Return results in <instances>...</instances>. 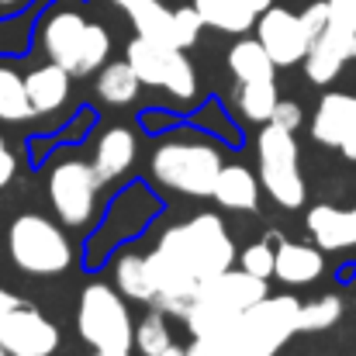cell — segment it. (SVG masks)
Instances as JSON below:
<instances>
[{"label":"cell","instance_id":"obj_1","mask_svg":"<svg viewBox=\"0 0 356 356\" xmlns=\"http://www.w3.org/2000/svg\"><path fill=\"white\" fill-rule=\"evenodd\" d=\"M236 242L222 215L201 211L187 222L163 229L152 252H145V273L152 284V305L166 315L184 318L197 287L236 266Z\"/></svg>","mask_w":356,"mask_h":356},{"label":"cell","instance_id":"obj_2","mask_svg":"<svg viewBox=\"0 0 356 356\" xmlns=\"http://www.w3.org/2000/svg\"><path fill=\"white\" fill-rule=\"evenodd\" d=\"M259 298H266V280L245 273L242 266H232L197 287L184 312V322L194 339H215Z\"/></svg>","mask_w":356,"mask_h":356},{"label":"cell","instance_id":"obj_3","mask_svg":"<svg viewBox=\"0 0 356 356\" xmlns=\"http://www.w3.org/2000/svg\"><path fill=\"white\" fill-rule=\"evenodd\" d=\"M298 308L301 301L294 294H266L215 336V343L225 356H277L291 336H298Z\"/></svg>","mask_w":356,"mask_h":356},{"label":"cell","instance_id":"obj_4","mask_svg":"<svg viewBox=\"0 0 356 356\" xmlns=\"http://www.w3.org/2000/svg\"><path fill=\"white\" fill-rule=\"evenodd\" d=\"M225 166L218 145L201 138H170L156 145L149 159V173L159 187L187 194V197H211L215 177Z\"/></svg>","mask_w":356,"mask_h":356},{"label":"cell","instance_id":"obj_5","mask_svg":"<svg viewBox=\"0 0 356 356\" xmlns=\"http://www.w3.org/2000/svg\"><path fill=\"white\" fill-rule=\"evenodd\" d=\"M42 49L49 63L63 66L70 76H90L108 63L111 35L76 10H56L42 28Z\"/></svg>","mask_w":356,"mask_h":356},{"label":"cell","instance_id":"obj_6","mask_svg":"<svg viewBox=\"0 0 356 356\" xmlns=\"http://www.w3.org/2000/svg\"><path fill=\"white\" fill-rule=\"evenodd\" d=\"M7 252L21 273L59 277L73 266V242L45 215H17L7 229Z\"/></svg>","mask_w":356,"mask_h":356},{"label":"cell","instance_id":"obj_7","mask_svg":"<svg viewBox=\"0 0 356 356\" xmlns=\"http://www.w3.org/2000/svg\"><path fill=\"white\" fill-rule=\"evenodd\" d=\"M76 332L97 353L131 356V312L128 301L108 284H87L76 305Z\"/></svg>","mask_w":356,"mask_h":356},{"label":"cell","instance_id":"obj_8","mask_svg":"<svg viewBox=\"0 0 356 356\" xmlns=\"http://www.w3.org/2000/svg\"><path fill=\"white\" fill-rule=\"evenodd\" d=\"M256 163H259V187L287 211L305 208L308 187L301 177V149L294 131H284L266 121L256 138Z\"/></svg>","mask_w":356,"mask_h":356},{"label":"cell","instance_id":"obj_9","mask_svg":"<svg viewBox=\"0 0 356 356\" xmlns=\"http://www.w3.org/2000/svg\"><path fill=\"white\" fill-rule=\"evenodd\" d=\"M163 211V201L145 187V184H131L124 187L118 197L111 201L104 222L97 225V232L87 242V270H101V263L118 249L121 242L138 236L156 215Z\"/></svg>","mask_w":356,"mask_h":356},{"label":"cell","instance_id":"obj_10","mask_svg":"<svg viewBox=\"0 0 356 356\" xmlns=\"http://www.w3.org/2000/svg\"><path fill=\"white\" fill-rule=\"evenodd\" d=\"M124 63L135 70V76L145 87H159L170 97L187 101V104L197 97V70H194V63L187 59L184 49L135 35L124 49Z\"/></svg>","mask_w":356,"mask_h":356},{"label":"cell","instance_id":"obj_11","mask_svg":"<svg viewBox=\"0 0 356 356\" xmlns=\"http://www.w3.org/2000/svg\"><path fill=\"white\" fill-rule=\"evenodd\" d=\"M97 191H101V180L90 163L63 159L49 173V204L59 215V222L70 229L90 225L97 211Z\"/></svg>","mask_w":356,"mask_h":356},{"label":"cell","instance_id":"obj_12","mask_svg":"<svg viewBox=\"0 0 356 356\" xmlns=\"http://www.w3.org/2000/svg\"><path fill=\"white\" fill-rule=\"evenodd\" d=\"M59 339V325L31 305H17L0 318V343L10 356H56Z\"/></svg>","mask_w":356,"mask_h":356},{"label":"cell","instance_id":"obj_13","mask_svg":"<svg viewBox=\"0 0 356 356\" xmlns=\"http://www.w3.org/2000/svg\"><path fill=\"white\" fill-rule=\"evenodd\" d=\"M312 138L356 163V94L329 90L312 115Z\"/></svg>","mask_w":356,"mask_h":356},{"label":"cell","instance_id":"obj_14","mask_svg":"<svg viewBox=\"0 0 356 356\" xmlns=\"http://www.w3.org/2000/svg\"><path fill=\"white\" fill-rule=\"evenodd\" d=\"M256 38L266 49V56L273 59V66H298L312 45L301 17L287 7H277V3H270L256 17Z\"/></svg>","mask_w":356,"mask_h":356},{"label":"cell","instance_id":"obj_15","mask_svg":"<svg viewBox=\"0 0 356 356\" xmlns=\"http://www.w3.org/2000/svg\"><path fill=\"white\" fill-rule=\"evenodd\" d=\"M308 236L315 238L318 249L339 252L356 245V204L353 208H332V204H315L305 218Z\"/></svg>","mask_w":356,"mask_h":356},{"label":"cell","instance_id":"obj_16","mask_svg":"<svg viewBox=\"0 0 356 356\" xmlns=\"http://www.w3.org/2000/svg\"><path fill=\"white\" fill-rule=\"evenodd\" d=\"M325 270V256L315 245L305 242H280L273 249V277L287 287H305L315 284Z\"/></svg>","mask_w":356,"mask_h":356},{"label":"cell","instance_id":"obj_17","mask_svg":"<svg viewBox=\"0 0 356 356\" xmlns=\"http://www.w3.org/2000/svg\"><path fill=\"white\" fill-rule=\"evenodd\" d=\"M135 152H138V142H135V135H131L128 128H121V124L108 128V131L97 138V149H94V163H90V166H94L101 187L128 173V166L135 163Z\"/></svg>","mask_w":356,"mask_h":356},{"label":"cell","instance_id":"obj_18","mask_svg":"<svg viewBox=\"0 0 356 356\" xmlns=\"http://www.w3.org/2000/svg\"><path fill=\"white\" fill-rule=\"evenodd\" d=\"M259 177L238 163H225L215 177L211 197L229 211H256L259 208Z\"/></svg>","mask_w":356,"mask_h":356},{"label":"cell","instance_id":"obj_19","mask_svg":"<svg viewBox=\"0 0 356 356\" xmlns=\"http://www.w3.org/2000/svg\"><path fill=\"white\" fill-rule=\"evenodd\" d=\"M70 73L56 63H45L38 70H31L24 76V90H28V101H31V111L35 115H52L66 104L70 97Z\"/></svg>","mask_w":356,"mask_h":356},{"label":"cell","instance_id":"obj_20","mask_svg":"<svg viewBox=\"0 0 356 356\" xmlns=\"http://www.w3.org/2000/svg\"><path fill=\"white\" fill-rule=\"evenodd\" d=\"M111 3H118L121 10L131 17L135 35L163 42V45H173V10L163 0H111Z\"/></svg>","mask_w":356,"mask_h":356},{"label":"cell","instance_id":"obj_21","mask_svg":"<svg viewBox=\"0 0 356 356\" xmlns=\"http://www.w3.org/2000/svg\"><path fill=\"white\" fill-rule=\"evenodd\" d=\"M115 266V291L124 301H138V305H152V284L145 273V252L135 249H121L111 259Z\"/></svg>","mask_w":356,"mask_h":356},{"label":"cell","instance_id":"obj_22","mask_svg":"<svg viewBox=\"0 0 356 356\" xmlns=\"http://www.w3.org/2000/svg\"><path fill=\"white\" fill-rule=\"evenodd\" d=\"M138 87L142 80L135 76V70L121 59V63H104L97 70V80H94V90L104 104L111 108H128L135 97H138Z\"/></svg>","mask_w":356,"mask_h":356},{"label":"cell","instance_id":"obj_23","mask_svg":"<svg viewBox=\"0 0 356 356\" xmlns=\"http://www.w3.org/2000/svg\"><path fill=\"white\" fill-rule=\"evenodd\" d=\"M229 73L236 76V83H249V80H273L277 66L266 56V49L259 45V38H238L229 49Z\"/></svg>","mask_w":356,"mask_h":356},{"label":"cell","instance_id":"obj_24","mask_svg":"<svg viewBox=\"0 0 356 356\" xmlns=\"http://www.w3.org/2000/svg\"><path fill=\"white\" fill-rule=\"evenodd\" d=\"M197 14L204 17V24L218 28V31H229V35H242L256 24V10H249L242 0H194Z\"/></svg>","mask_w":356,"mask_h":356},{"label":"cell","instance_id":"obj_25","mask_svg":"<svg viewBox=\"0 0 356 356\" xmlns=\"http://www.w3.org/2000/svg\"><path fill=\"white\" fill-rule=\"evenodd\" d=\"M280 94H277V80H249L236 87V108L238 115L252 124H266L273 108H277Z\"/></svg>","mask_w":356,"mask_h":356},{"label":"cell","instance_id":"obj_26","mask_svg":"<svg viewBox=\"0 0 356 356\" xmlns=\"http://www.w3.org/2000/svg\"><path fill=\"white\" fill-rule=\"evenodd\" d=\"M329 3V24L318 38L332 42L346 59H353V38H356V0H325Z\"/></svg>","mask_w":356,"mask_h":356},{"label":"cell","instance_id":"obj_27","mask_svg":"<svg viewBox=\"0 0 356 356\" xmlns=\"http://www.w3.org/2000/svg\"><path fill=\"white\" fill-rule=\"evenodd\" d=\"M31 115L35 111L24 90V76L10 66H0V121H28Z\"/></svg>","mask_w":356,"mask_h":356},{"label":"cell","instance_id":"obj_28","mask_svg":"<svg viewBox=\"0 0 356 356\" xmlns=\"http://www.w3.org/2000/svg\"><path fill=\"white\" fill-rule=\"evenodd\" d=\"M166 318H170V315L159 312V308H152L145 318H138L131 343H135V350L142 356H156V353H163L166 346H173V329H170Z\"/></svg>","mask_w":356,"mask_h":356},{"label":"cell","instance_id":"obj_29","mask_svg":"<svg viewBox=\"0 0 356 356\" xmlns=\"http://www.w3.org/2000/svg\"><path fill=\"white\" fill-rule=\"evenodd\" d=\"M339 318H343V301L336 294H325L298 308V332H325Z\"/></svg>","mask_w":356,"mask_h":356},{"label":"cell","instance_id":"obj_30","mask_svg":"<svg viewBox=\"0 0 356 356\" xmlns=\"http://www.w3.org/2000/svg\"><path fill=\"white\" fill-rule=\"evenodd\" d=\"M208 24H204V17L197 14V7L191 3V7H177L173 10V45L177 49H191V45H197V38H201V31H204Z\"/></svg>","mask_w":356,"mask_h":356},{"label":"cell","instance_id":"obj_31","mask_svg":"<svg viewBox=\"0 0 356 356\" xmlns=\"http://www.w3.org/2000/svg\"><path fill=\"white\" fill-rule=\"evenodd\" d=\"M238 266L259 280H270L273 277V245L270 242H252L242 249V256H236Z\"/></svg>","mask_w":356,"mask_h":356},{"label":"cell","instance_id":"obj_32","mask_svg":"<svg viewBox=\"0 0 356 356\" xmlns=\"http://www.w3.org/2000/svg\"><path fill=\"white\" fill-rule=\"evenodd\" d=\"M298 17H301V24H305L308 38L315 42V38L325 31V24H329V3H325V0H315V3H308Z\"/></svg>","mask_w":356,"mask_h":356},{"label":"cell","instance_id":"obj_33","mask_svg":"<svg viewBox=\"0 0 356 356\" xmlns=\"http://www.w3.org/2000/svg\"><path fill=\"white\" fill-rule=\"evenodd\" d=\"M301 121H305V111H301V104H294V101H277V108H273V115H270V124H277V128H284V131L301 128Z\"/></svg>","mask_w":356,"mask_h":356},{"label":"cell","instance_id":"obj_34","mask_svg":"<svg viewBox=\"0 0 356 356\" xmlns=\"http://www.w3.org/2000/svg\"><path fill=\"white\" fill-rule=\"evenodd\" d=\"M14 170H17V159H14L10 145H7L3 135H0V187H7V184L14 180Z\"/></svg>","mask_w":356,"mask_h":356},{"label":"cell","instance_id":"obj_35","mask_svg":"<svg viewBox=\"0 0 356 356\" xmlns=\"http://www.w3.org/2000/svg\"><path fill=\"white\" fill-rule=\"evenodd\" d=\"M184 350H187V356H225L215 339H194V343L184 346Z\"/></svg>","mask_w":356,"mask_h":356},{"label":"cell","instance_id":"obj_36","mask_svg":"<svg viewBox=\"0 0 356 356\" xmlns=\"http://www.w3.org/2000/svg\"><path fill=\"white\" fill-rule=\"evenodd\" d=\"M17 305H21V298H17V294H10V291H3V287H0V318H3V315H7V312H10V308H17Z\"/></svg>","mask_w":356,"mask_h":356},{"label":"cell","instance_id":"obj_37","mask_svg":"<svg viewBox=\"0 0 356 356\" xmlns=\"http://www.w3.org/2000/svg\"><path fill=\"white\" fill-rule=\"evenodd\" d=\"M242 3H245L249 10H256V14H263V10H266V7H270L273 0H242Z\"/></svg>","mask_w":356,"mask_h":356},{"label":"cell","instance_id":"obj_38","mask_svg":"<svg viewBox=\"0 0 356 356\" xmlns=\"http://www.w3.org/2000/svg\"><path fill=\"white\" fill-rule=\"evenodd\" d=\"M156 356H187V350H184V346H177V343H173V346H166V350H163V353H156Z\"/></svg>","mask_w":356,"mask_h":356},{"label":"cell","instance_id":"obj_39","mask_svg":"<svg viewBox=\"0 0 356 356\" xmlns=\"http://www.w3.org/2000/svg\"><path fill=\"white\" fill-rule=\"evenodd\" d=\"M14 3H21V0H0V7H14Z\"/></svg>","mask_w":356,"mask_h":356},{"label":"cell","instance_id":"obj_40","mask_svg":"<svg viewBox=\"0 0 356 356\" xmlns=\"http://www.w3.org/2000/svg\"><path fill=\"white\" fill-rule=\"evenodd\" d=\"M90 356H115V353H97V350H94V353H90Z\"/></svg>","mask_w":356,"mask_h":356},{"label":"cell","instance_id":"obj_41","mask_svg":"<svg viewBox=\"0 0 356 356\" xmlns=\"http://www.w3.org/2000/svg\"><path fill=\"white\" fill-rule=\"evenodd\" d=\"M0 356H10V353H7V350H3V343H0Z\"/></svg>","mask_w":356,"mask_h":356},{"label":"cell","instance_id":"obj_42","mask_svg":"<svg viewBox=\"0 0 356 356\" xmlns=\"http://www.w3.org/2000/svg\"><path fill=\"white\" fill-rule=\"evenodd\" d=\"M353 59H356V38H353Z\"/></svg>","mask_w":356,"mask_h":356}]
</instances>
